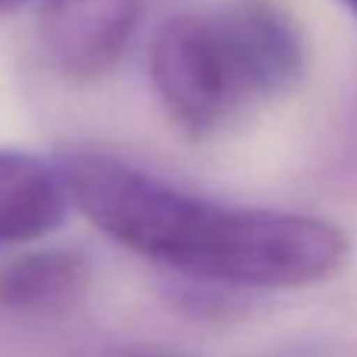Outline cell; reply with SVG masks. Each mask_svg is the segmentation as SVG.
<instances>
[{
  "label": "cell",
  "instance_id": "obj_7",
  "mask_svg": "<svg viewBox=\"0 0 357 357\" xmlns=\"http://www.w3.org/2000/svg\"><path fill=\"white\" fill-rule=\"evenodd\" d=\"M88 357H167V354H154L144 351V348H104V351H94Z\"/></svg>",
  "mask_w": 357,
  "mask_h": 357
},
{
  "label": "cell",
  "instance_id": "obj_8",
  "mask_svg": "<svg viewBox=\"0 0 357 357\" xmlns=\"http://www.w3.org/2000/svg\"><path fill=\"white\" fill-rule=\"evenodd\" d=\"M22 3H25V0H0V16H10V13H16Z\"/></svg>",
  "mask_w": 357,
  "mask_h": 357
},
{
  "label": "cell",
  "instance_id": "obj_2",
  "mask_svg": "<svg viewBox=\"0 0 357 357\" xmlns=\"http://www.w3.org/2000/svg\"><path fill=\"white\" fill-rule=\"evenodd\" d=\"M151 82L169 119L191 138H207L238 110L207 13L160 25L151 44Z\"/></svg>",
  "mask_w": 357,
  "mask_h": 357
},
{
  "label": "cell",
  "instance_id": "obj_1",
  "mask_svg": "<svg viewBox=\"0 0 357 357\" xmlns=\"http://www.w3.org/2000/svg\"><path fill=\"white\" fill-rule=\"evenodd\" d=\"M345 260V232L326 220L204 201L173 270L226 289H304L335 276Z\"/></svg>",
  "mask_w": 357,
  "mask_h": 357
},
{
  "label": "cell",
  "instance_id": "obj_5",
  "mask_svg": "<svg viewBox=\"0 0 357 357\" xmlns=\"http://www.w3.org/2000/svg\"><path fill=\"white\" fill-rule=\"evenodd\" d=\"M60 169L22 151H0V248L35 241L66 220Z\"/></svg>",
  "mask_w": 357,
  "mask_h": 357
},
{
  "label": "cell",
  "instance_id": "obj_3",
  "mask_svg": "<svg viewBox=\"0 0 357 357\" xmlns=\"http://www.w3.org/2000/svg\"><path fill=\"white\" fill-rule=\"evenodd\" d=\"M238 104L291 91L304 75V41L276 0H229L207 13Z\"/></svg>",
  "mask_w": 357,
  "mask_h": 357
},
{
  "label": "cell",
  "instance_id": "obj_6",
  "mask_svg": "<svg viewBox=\"0 0 357 357\" xmlns=\"http://www.w3.org/2000/svg\"><path fill=\"white\" fill-rule=\"evenodd\" d=\"M88 285V264L82 254L50 248L16 257L0 270V310L38 314L73 304Z\"/></svg>",
  "mask_w": 357,
  "mask_h": 357
},
{
  "label": "cell",
  "instance_id": "obj_9",
  "mask_svg": "<svg viewBox=\"0 0 357 357\" xmlns=\"http://www.w3.org/2000/svg\"><path fill=\"white\" fill-rule=\"evenodd\" d=\"M342 3H345V6H348V10H351V13H354V16H357V0H342Z\"/></svg>",
  "mask_w": 357,
  "mask_h": 357
},
{
  "label": "cell",
  "instance_id": "obj_4",
  "mask_svg": "<svg viewBox=\"0 0 357 357\" xmlns=\"http://www.w3.org/2000/svg\"><path fill=\"white\" fill-rule=\"evenodd\" d=\"M135 22L138 0H44L38 29L56 73L88 82L123 60Z\"/></svg>",
  "mask_w": 357,
  "mask_h": 357
}]
</instances>
